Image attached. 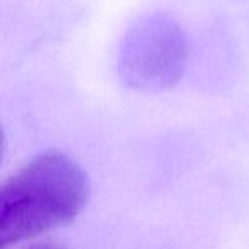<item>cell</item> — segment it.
Instances as JSON below:
<instances>
[{
	"instance_id": "2",
	"label": "cell",
	"mask_w": 249,
	"mask_h": 249,
	"mask_svg": "<svg viewBox=\"0 0 249 249\" xmlns=\"http://www.w3.org/2000/svg\"><path fill=\"white\" fill-rule=\"evenodd\" d=\"M186 58L181 29L162 18L139 24L121 50V72L139 87H166L179 77Z\"/></svg>"
},
{
	"instance_id": "1",
	"label": "cell",
	"mask_w": 249,
	"mask_h": 249,
	"mask_svg": "<svg viewBox=\"0 0 249 249\" xmlns=\"http://www.w3.org/2000/svg\"><path fill=\"white\" fill-rule=\"evenodd\" d=\"M89 195V178L72 157L60 150L38 154L2 184L0 248L70 224L86 208Z\"/></svg>"
},
{
	"instance_id": "3",
	"label": "cell",
	"mask_w": 249,
	"mask_h": 249,
	"mask_svg": "<svg viewBox=\"0 0 249 249\" xmlns=\"http://www.w3.org/2000/svg\"><path fill=\"white\" fill-rule=\"evenodd\" d=\"M21 249H69L67 246L60 244V242H53V241H43V242H35V244H29L26 248Z\"/></svg>"
}]
</instances>
